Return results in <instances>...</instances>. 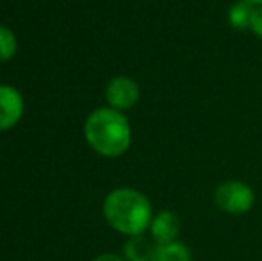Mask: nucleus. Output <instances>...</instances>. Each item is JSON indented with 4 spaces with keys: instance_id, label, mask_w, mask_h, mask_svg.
<instances>
[{
    "instance_id": "4",
    "label": "nucleus",
    "mask_w": 262,
    "mask_h": 261,
    "mask_svg": "<svg viewBox=\"0 0 262 261\" xmlns=\"http://www.w3.org/2000/svg\"><path fill=\"white\" fill-rule=\"evenodd\" d=\"M105 98L109 106L116 111L130 109L139 101V88L130 77H114L105 90Z\"/></svg>"
},
{
    "instance_id": "1",
    "label": "nucleus",
    "mask_w": 262,
    "mask_h": 261,
    "mask_svg": "<svg viewBox=\"0 0 262 261\" xmlns=\"http://www.w3.org/2000/svg\"><path fill=\"white\" fill-rule=\"evenodd\" d=\"M104 216L114 231L125 236H136L150 229L154 211L150 200L141 192L118 188L105 197Z\"/></svg>"
},
{
    "instance_id": "12",
    "label": "nucleus",
    "mask_w": 262,
    "mask_h": 261,
    "mask_svg": "<svg viewBox=\"0 0 262 261\" xmlns=\"http://www.w3.org/2000/svg\"><path fill=\"white\" fill-rule=\"evenodd\" d=\"M93 261H127V259L121 258V256H118V254H111V252H105V254H100L98 258H95Z\"/></svg>"
},
{
    "instance_id": "10",
    "label": "nucleus",
    "mask_w": 262,
    "mask_h": 261,
    "mask_svg": "<svg viewBox=\"0 0 262 261\" xmlns=\"http://www.w3.org/2000/svg\"><path fill=\"white\" fill-rule=\"evenodd\" d=\"M16 54V36L7 27L0 25V63L9 61Z\"/></svg>"
},
{
    "instance_id": "3",
    "label": "nucleus",
    "mask_w": 262,
    "mask_h": 261,
    "mask_svg": "<svg viewBox=\"0 0 262 261\" xmlns=\"http://www.w3.org/2000/svg\"><path fill=\"white\" fill-rule=\"evenodd\" d=\"M255 193L243 181H225L214 190V204L228 215H245L253 208Z\"/></svg>"
},
{
    "instance_id": "8",
    "label": "nucleus",
    "mask_w": 262,
    "mask_h": 261,
    "mask_svg": "<svg viewBox=\"0 0 262 261\" xmlns=\"http://www.w3.org/2000/svg\"><path fill=\"white\" fill-rule=\"evenodd\" d=\"M152 261H193L189 247L182 242H171V244L156 245Z\"/></svg>"
},
{
    "instance_id": "13",
    "label": "nucleus",
    "mask_w": 262,
    "mask_h": 261,
    "mask_svg": "<svg viewBox=\"0 0 262 261\" xmlns=\"http://www.w3.org/2000/svg\"><path fill=\"white\" fill-rule=\"evenodd\" d=\"M245 2L252 4V6H257V7H262V0H245Z\"/></svg>"
},
{
    "instance_id": "5",
    "label": "nucleus",
    "mask_w": 262,
    "mask_h": 261,
    "mask_svg": "<svg viewBox=\"0 0 262 261\" xmlns=\"http://www.w3.org/2000/svg\"><path fill=\"white\" fill-rule=\"evenodd\" d=\"M24 115V98L14 88L0 86V131H7L20 122Z\"/></svg>"
},
{
    "instance_id": "11",
    "label": "nucleus",
    "mask_w": 262,
    "mask_h": 261,
    "mask_svg": "<svg viewBox=\"0 0 262 261\" xmlns=\"http://www.w3.org/2000/svg\"><path fill=\"white\" fill-rule=\"evenodd\" d=\"M250 29L253 31V34L259 36L262 39V7H255V11H253V18H252V25H250Z\"/></svg>"
},
{
    "instance_id": "6",
    "label": "nucleus",
    "mask_w": 262,
    "mask_h": 261,
    "mask_svg": "<svg viewBox=\"0 0 262 261\" xmlns=\"http://www.w3.org/2000/svg\"><path fill=\"white\" fill-rule=\"evenodd\" d=\"M150 234H152V240L157 245L162 244H171L177 242L180 234V218L177 213L164 209V211L157 213L152 218L150 224Z\"/></svg>"
},
{
    "instance_id": "2",
    "label": "nucleus",
    "mask_w": 262,
    "mask_h": 261,
    "mask_svg": "<svg viewBox=\"0 0 262 261\" xmlns=\"http://www.w3.org/2000/svg\"><path fill=\"white\" fill-rule=\"evenodd\" d=\"M88 143L95 152L105 157H118L130 147L132 131L123 113L113 108L93 111L84 126Z\"/></svg>"
},
{
    "instance_id": "9",
    "label": "nucleus",
    "mask_w": 262,
    "mask_h": 261,
    "mask_svg": "<svg viewBox=\"0 0 262 261\" xmlns=\"http://www.w3.org/2000/svg\"><path fill=\"white\" fill-rule=\"evenodd\" d=\"M253 11L255 7L252 4L245 2H235L234 6L228 9V24L235 29V31H245V29H250L252 25V18H253Z\"/></svg>"
},
{
    "instance_id": "7",
    "label": "nucleus",
    "mask_w": 262,
    "mask_h": 261,
    "mask_svg": "<svg viewBox=\"0 0 262 261\" xmlns=\"http://www.w3.org/2000/svg\"><path fill=\"white\" fill-rule=\"evenodd\" d=\"M156 245H157L156 242L146 238L145 234L128 236L123 245L125 259L127 261H152Z\"/></svg>"
}]
</instances>
